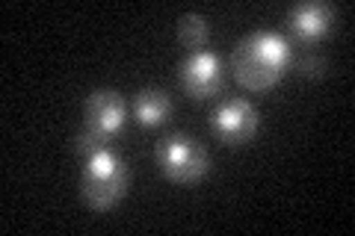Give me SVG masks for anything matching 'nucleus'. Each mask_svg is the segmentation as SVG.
<instances>
[{
  "mask_svg": "<svg viewBox=\"0 0 355 236\" xmlns=\"http://www.w3.org/2000/svg\"><path fill=\"white\" fill-rule=\"evenodd\" d=\"M293 65V44L272 30L249 33L231 53V71L249 92H266Z\"/></svg>",
  "mask_w": 355,
  "mask_h": 236,
  "instance_id": "f257e3e1",
  "label": "nucleus"
},
{
  "mask_svg": "<svg viewBox=\"0 0 355 236\" xmlns=\"http://www.w3.org/2000/svg\"><path fill=\"white\" fill-rule=\"evenodd\" d=\"M77 151L83 154V174H80L83 201L98 212L113 210L125 198L130 183V172L125 160L107 142H77Z\"/></svg>",
  "mask_w": 355,
  "mask_h": 236,
  "instance_id": "f03ea898",
  "label": "nucleus"
},
{
  "mask_svg": "<svg viewBox=\"0 0 355 236\" xmlns=\"http://www.w3.org/2000/svg\"><path fill=\"white\" fill-rule=\"evenodd\" d=\"M154 160H157L160 172L172 183H198L210 168L207 151L193 136H187V133L163 136L157 142V148H154Z\"/></svg>",
  "mask_w": 355,
  "mask_h": 236,
  "instance_id": "7ed1b4c3",
  "label": "nucleus"
},
{
  "mask_svg": "<svg viewBox=\"0 0 355 236\" xmlns=\"http://www.w3.org/2000/svg\"><path fill=\"white\" fill-rule=\"evenodd\" d=\"M128 104L116 89H95L83 104V130L77 142H110L125 127Z\"/></svg>",
  "mask_w": 355,
  "mask_h": 236,
  "instance_id": "20e7f679",
  "label": "nucleus"
},
{
  "mask_svg": "<svg viewBox=\"0 0 355 236\" xmlns=\"http://www.w3.org/2000/svg\"><path fill=\"white\" fill-rule=\"evenodd\" d=\"M178 77L190 98H214L225 86V71H222V60L210 51H193L187 60L178 65Z\"/></svg>",
  "mask_w": 355,
  "mask_h": 236,
  "instance_id": "39448f33",
  "label": "nucleus"
},
{
  "mask_svg": "<svg viewBox=\"0 0 355 236\" xmlns=\"http://www.w3.org/2000/svg\"><path fill=\"white\" fill-rule=\"evenodd\" d=\"M258 107L246 98H225L222 104L214 109V130L222 142L228 145H243L252 142L258 133Z\"/></svg>",
  "mask_w": 355,
  "mask_h": 236,
  "instance_id": "423d86ee",
  "label": "nucleus"
},
{
  "mask_svg": "<svg viewBox=\"0 0 355 236\" xmlns=\"http://www.w3.org/2000/svg\"><path fill=\"white\" fill-rule=\"evenodd\" d=\"M287 24H291L293 36L299 42H317L335 27V6L326 3V0L299 3L287 12Z\"/></svg>",
  "mask_w": 355,
  "mask_h": 236,
  "instance_id": "0eeeda50",
  "label": "nucleus"
},
{
  "mask_svg": "<svg viewBox=\"0 0 355 236\" xmlns=\"http://www.w3.org/2000/svg\"><path fill=\"white\" fill-rule=\"evenodd\" d=\"M172 116V98L163 89H142L133 98V118L142 127H157Z\"/></svg>",
  "mask_w": 355,
  "mask_h": 236,
  "instance_id": "6e6552de",
  "label": "nucleus"
},
{
  "mask_svg": "<svg viewBox=\"0 0 355 236\" xmlns=\"http://www.w3.org/2000/svg\"><path fill=\"white\" fill-rule=\"evenodd\" d=\"M178 42L184 44V48H193V51H202L205 48V42L210 36V27H207V21L202 15H196V12H187L184 18H178Z\"/></svg>",
  "mask_w": 355,
  "mask_h": 236,
  "instance_id": "1a4fd4ad",
  "label": "nucleus"
},
{
  "mask_svg": "<svg viewBox=\"0 0 355 236\" xmlns=\"http://www.w3.org/2000/svg\"><path fill=\"white\" fill-rule=\"evenodd\" d=\"M296 69H299V74H302V77H323L326 69H329V62H326V56L320 51H305L296 60Z\"/></svg>",
  "mask_w": 355,
  "mask_h": 236,
  "instance_id": "9d476101",
  "label": "nucleus"
}]
</instances>
